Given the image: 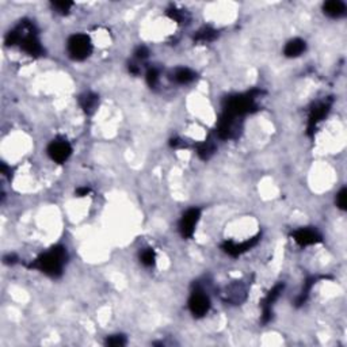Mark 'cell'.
Returning a JSON list of instances; mask_svg holds the SVG:
<instances>
[{
  "label": "cell",
  "instance_id": "obj_1",
  "mask_svg": "<svg viewBox=\"0 0 347 347\" xmlns=\"http://www.w3.org/2000/svg\"><path fill=\"white\" fill-rule=\"evenodd\" d=\"M66 262V251L64 247H52L48 252L40 255L30 264L31 268H37L50 277H60L62 274V267Z\"/></svg>",
  "mask_w": 347,
  "mask_h": 347
},
{
  "label": "cell",
  "instance_id": "obj_2",
  "mask_svg": "<svg viewBox=\"0 0 347 347\" xmlns=\"http://www.w3.org/2000/svg\"><path fill=\"white\" fill-rule=\"evenodd\" d=\"M255 94H256V91L227 98L224 105V113L237 118V117H243L244 114H248L251 111H254L256 109Z\"/></svg>",
  "mask_w": 347,
  "mask_h": 347
},
{
  "label": "cell",
  "instance_id": "obj_3",
  "mask_svg": "<svg viewBox=\"0 0 347 347\" xmlns=\"http://www.w3.org/2000/svg\"><path fill=\"white\" fill-rule=\"evenodd\" d=\"M93 45L90 37L86 34H74L68 40V53L71 58L76 61H83L91 54Z\"/></svg>",
  "mask_w": 347,
  "mask_h": 347
},
{
  "label": "cell",
  "instance_id": "obj_4",
  "mask_svg": "<svg viewBox=\"0 0 347 347\" xmlns=\"http://www.w3.org/2000/svg\"><path fill=\"white\" fill-rule=\"evenodd\" d=\"M190 312L195 317L205 316L211 309V300L207 295L201 289H195L190 296L189 300Z\"/></svg>",
  "mask_w": 347,
  "mask_h": 347
},
{
  "label": "cell",
  "instance_id": "obj_5",
  "mask_svg": "<svg viewBox=\"0 0 347 347\" xmlns=\"http://www.w3.org/2000/svg\"><path fill=\"white\" fill-rule=\"evenodd\" d=\"M199 217H201V211L197 209V207L189 209L185 215L182 216L179 223V231L180 235L185 239H190L193 236L195 227H197L198 221H199Z\"/></svg>",
  "mask_w": 347,
  "mask_h": 347
},
{
  "label": "cell",
  "instance_id": "obj_6",
  "mask_svg": "<svg viewBox=\"0 0 347 347\" xmlns=\"http://www.w3.org/2000/svg\"><path fill=\"white\" fill-rule=\"evenodd\" d=\"M71 154H72V147L65 140H54L48 147L49 158L58 164L66 162L70 159Z\"/></svg>",
  "mask_w": 347,
  "mask_h": 347
},
{
  "label": "cell",
  "instance_id": "obj_7",
  "mask_svg": "<svg viewBox=\"0 0 347 347\" xmlns=\"http://www.w3.org/2000/svg\"><path fill=\"white\" fill-rule=\"evenodd\" d=\"M217 133L224 140L236 137L239 133V122H237L236 117L225 114V113L221 115L219 125H217Z\"/></svg>",
  "mask_w": 347,
  "mask_h": 347
},
{
  "label": "cell",
  "instance_id": "obj_8",
  "mask_svg": "<svg viewBox=\"0 0 347 347\" xmlns=\"http://www.w3.org/2000/svg\"><path fill=\"white\" fill-rule=\"evenodd\" d=\"M282 290H284V285H282V284H278V285L274 286V288L268 292L267 296H266L263 299V301L260 303V307H262V321H263V323H267V321L271 320L272 305L277 301L278 297L281 296Z\"/></svg>",
  "mask_w": 347,
  "mask_h": 347
},
{
  "label": "cell",
  "instance_id": "obj_9",
  "mask_svg": "<svg viewBox=\"0 0 347 347\" xmlns=\"http://www.w3.org/2000/svg\"><path fill=\"white\" fill-rule=\"evenodd\" d=\"M330 107L331 101L319 102V103H316V105L313 106L312 110L309 113V118H308V130H309V132H313L317 123L320 122L321 119L328 114Z\"/></svg>",
  "mask_w": 347,
  "mask_h": 347
},
{
  "label": "cell",
  "instance_id": "obj_10",
  "mask_svg": "<svg viewBox=\"0 0 347 347\" xmlns=\"http://www.w3.org/2000/svg\"><path fill=\"white\" fill-rule=\"evenodd\" d=\"M293 239L297 244L301 247L311 246L321 242V236L317 233V231L311 228H300L293 232Z\"/></svg>",
  "mask_w": 347,
  "mask_h": 347
},
{
  "label": "cell",
  "instance_id": "obj_11",
  "mask_svg": "<svg viewBox=\"0 0 347 347\" xmlns=\"http://www.w3.org/2000/svg\"><path fill=\"white\" fill-rule=\"evenodd\" d=\"M258 239H259V236L252 237L250 240H247V242L244 243H240V244L233 242H225L224 244H223V250L228 255H231V256H239V255H242L243 252H246V251H248L250 248H252V247L258 243Z\"/></svg>",
  "mask_w": 347,
  "mask_h": 347
},
{
  "label": "cell",
  "instance_id": "obj_12",
  "mask_svg": "<svg viewBox=\"0 0 347 347\" xmlns=\"http://www.w3.org/2000/svg\"><path fill=\"white\" fill-rule=\"evenodd\" d=\"M246 299V289L242 284H233L225 290V301L239 304Z\"/></svg>",
  "mask_w": 347,
  "mask_h": 347
},
{
  "label": "cell",
  "instance_id": "obj_13",
  "mask_svg": "<svg viewBox=\"0 0 347 347\" xmlns=\"http://www.w3.org/2000/svg\"><path fill=\"white\" fill-rule=\"evenodd\" d=\"M305 49H307L305 41L300 40V38H295V40L289 41L286 44L284 53H285L286 57H299V56H301L305 52Z\"/></svg>",
  "mask_w": 347,
  "mask_h": 347
},
{
  "label": "cell",
  "instance_id": "obj_14",
  "mask_svg": "<svg viewBox=\"0 0 347 347\" xmlns=\"http://www.w3.org/2000/svg\"><path fill=\"white\" fill-rule=\"evenodd\" d=\"M323 10L331 18H340L346 14V6L340 0H331L323 6Z\"/></svg>",
  "mask_w": 347,
  "mask_h": 347
},
{
  "label": "cell",
  "instance_id": "obj_15",
  "mask_svg": "<svg viewBox=\"0 0 347 347\" xmlns=\"http://www.w3.org/2000/svg\"><path fill=\"white\" fill-rule=\"evenodd\" d=\"M98 101H99V99H98V95H95V94L93 93H86L79 98L80 106H82V109H83L87 114H91V113L95 111V109L98 107Z\"/></svg>",
  "mask_w": 347,
  "mask_h": 347
},
{
  "label": "cell",
  "instance_id": "obj_16",
  "mask_svg": "<svg viewBox=\"0 0 347 347\" xmlns=\"http://www.w3.org/2000/svg\"><path fill=\"white\" fill-rule=\"evenodd\" d=\"M195 79V74L189 68H178L174 72V80L179 84H187Z\"/></svg>",
  "mask_w": 347,
  "mask_h": 347
},
{
  "label": "cell",
  "instance_id": "obj_17",
  "mask_svg": "<svg viewBox=\"0 0 347 347\" xmlns=\"http://www.w3.org/2000/svg\"><path fill=\"white\" fill-rule=\"evenodd\" d=\"M217 31L212 27H202L201 30L197 31V34L194 35V40L197 42H212L217 38Z\"/></svg>",
  "mask_w": 347,
  "mask_h": 347
},
{
  "label": "cell",
  "instance_id": "obj_18",
  "mask_svg": "<svg viewBox=\"0 0 347 347\" xmlns=\"http://www.w3.org/2000/svg\"><path fill=\"white\" fill-rule=\"evenodd\" d=\"M216 145L212 143V141H205V143H201V144L197 145V154L202 160H207L211 159V156L215 154Z\"/></svg>",
  "mask_w": 347,
  "mask_h": 347
},
{
  "label": "cell",
  "instance_id": "obj_19",
  "mask_svg": "<svg viewBox=\"0 0 347 347\" xmlns=\"http://www.w3.org/2000/svg\"><path fill=\"white\" fill-rule=\"evenodd\" d=\"M140 260H141V263L144 264V266H147V267L154 266L155 260H156L155 251L152 250V248H145V250H143L140 254Z\"/></svg>",
  "mask_w": 347,
  "mask_h": 347
},
{
  "label": "cell",
  "instance_id": "obj_20",
  "mask_svg": "<svg viewBox=\"0 0 347 347\" xmlns=\"http://www.w3.org/2000/svg\"><path fill=\"white\" fill-rule=\"evenodd\" d=\"M167 15L171 18L172 21H175L178 23H183L187 19V15H186V11L183 10H178L175 7H172L167 11Z\"/></svg>",
  "mask_w": 347,
  "mask_h": 347
},
{
  "label": "cell",
  "instance_id": "obj_21",
  "mask_svg": "<svg viewBox=\"0 0 347 347\" xmlns=\"http://www.w3.org/2000/svg\"><path fill=\"white\" fill-rule=\"evenodd\" d=\"M106 344L113 347L123 346V344H126V338L123 335H113V336H109L106 339Z\"/></svg>",
  "mask_w": 347,
  "mask_h": 347
},
{
  "label": "cell",
  "instance_id": "obj_22",
  "mask_svg": "<svg viewBox=\"0 0 347 347\" xmlns=\"http://www.w3.org/2000/svg\"><path fill=\"white\" fill-rule=\"evenodd\" d=\"M52 6L53 9L56 10V13L65 15V14L70 13L71 7H72V3H71V2H53Z\"/></svg>",
  "mask_w": 347,
  "mask_h": 347
},
{
  "label": "cell",
  "instance_id": "obj_23",
  "mask_svg": "<svg viewBox=\"0 0 347 347\" xmlns=\"http://www.w3.org/2000/svg\"><path fill=\"white\" fill-rule=\"evenodd\" d=\"M147 82L150 84V87H156L159 83V71L152 68L147 72Z\"/></svg>",
  "mask_w": 347,
  "mask_h": 347
},
{
  "label": "cell",
  "instance_id": "obj_24",
  "mask_svg": "<svg viewBox=\"0 0 347 347\" xmlns=\"http://www.w3.org/2000/svg\"><path fill=\"white\" fill-rule=\"evenodd\" d=\"M346 194L347 190L342 189L338 193V195H336V206L339 209H342V211H346Z\"/></svg>",
  "mask_w": 347,
  "mask_h": 347
},
{
  "label": "cell",
  "instance_id": "obj_25",
  "mask_svg": "<svg viewBox=\"0 0 347 347\" xmlns=\"http://www.w3.org/2000/svg\"><path fill=\"white\" fill-rule=\"evenodd\" d=\"M134 54H136V57L138 58V60H144V58H147L150 56V50H148V48H145V46H138V48L136 49Z\"/></svg>",
  "mask_w": 347,
  "mask_h": 347
},
{
  "label": "cell",
  "instance_id": "obj_26",
  "mask_svg": "<svg viewBox=\"0 0 347 347\" xmlns=\"http://www.w3.org/2000/svg\"><path fill=\"white\" fill-rule=\"evenodd\" d=\"M88 193H90V189H88V187H79V189L76 190L78 197H84V195H87Z\"/></svg>",
  "mask_w": 347,
  "mask_h": 347
},
{
  "label": "cell",
  "instance_id": "obj_27",
  "mask_svg": "<svg viewBox=\"0 0 347 347\" xmlns=\"http://www.w3.org/2000/svg\"><path fill=\"white\" fill-rule=\"evenodd\" d=\"M17 262V256L15 255H9V256H6L5 258V263L7 264H14Z\"/></svg>",
  "mask_w": 347,
  "mask_h": 347
},
{
  "label": "cell",
  "instance_id": "obj_28",
  "mask_svg": "<svg viewBox=\"0 0 347 347\" xmlns=\"http://www.w3.org/2000/svg\"><path fill=\"white\" fill-rule=\"evenodd\" d=\"M129 71H130V74H133V75H138L140 74V68L136 64H130L129 65Z\"/></svg>",
  "mask_w": 347,
  "mask_h": 347
}]
</instances>
